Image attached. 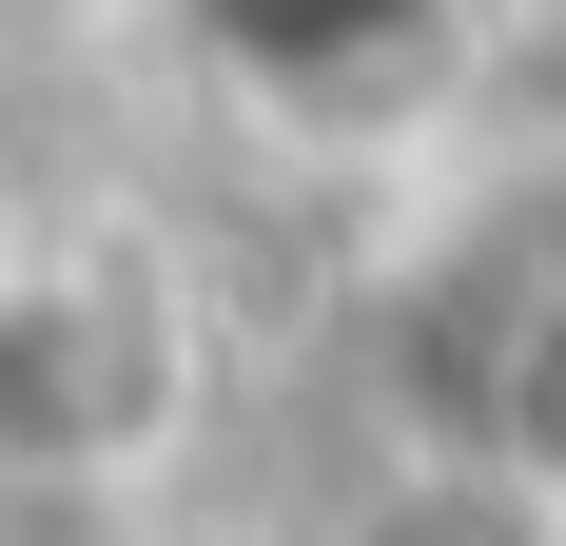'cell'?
Here are the masks:
<instances>
[{"instance_id": "1", "label": "cell", "mask_w": 566, "mask_h": 546, "mask_svg": "<svg viewBox=\"0 0 566 546\" xmlns=\"http://www.w3.org/2000/svg\"><path fill=\"white\" fill-rule=\"evenodd\" d=\"M196 410V332L157 273H20L0 293V469H137Z\"/></svg>"}]
</instances>
